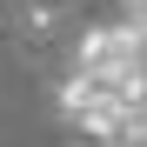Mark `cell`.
<instances>
[{"label":"cell","mask_w":147,"mask_h":147,"mask_svg":"<svg viewBox=\"0 0 147 147\" xmlns=\"http://www.w3.org/2000/svg\"><path fill=\"white\" fill-rule=\"evenodd\" d=\"M60 114H67V127H80L100 147H147V94H107V87L80 80V74H67Z\"/></svg>","instance_id":"1"},{"label":"cell","mask_w":147,"mask_h":147,"mask_svg":"<svg viewBox=\"0 0 147 147\" xmlns=\"http://www.w3.org/2000/svg\"><path fill=\"white\" fill-rule=\"evenodd\" d=\"M74 74L107 94H147V34L114 20V27H87L74 47Z\"/></svg>","instance_id":"2"},{"label":"cell","mask_w":147,"mask_h":147,"mask_svg":"<svg viewBox=\"0 0 147 147\" xmlns=\"http://www.w3.org/2000/svg\"><path fill=\"white\" fill-rule=\"evenodd\" d=\"M127 27H140V34H147V0H127Z\"/></svg>","instance_id":"4"},{"label":"cell","mask_w":147,"mask_h":147,"mask_svg":"<svg viewBox=\"0 0 147 147\" xmlns=\"http://www.w3.org/2000/svg\"><path fill=\"white\" fill-rule=\"evenodd\" d=\"M54 20H60V7H47V0H40V7H27V34L47 40V34H54Z\"/></svg>","instance_id":"3"}]
</instances>
